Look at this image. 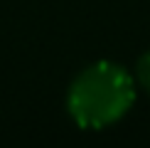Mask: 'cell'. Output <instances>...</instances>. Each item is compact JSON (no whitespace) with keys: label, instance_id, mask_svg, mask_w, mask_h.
I'll use <instances>...</instances> for the list:
<instances>
[{"label":"cell","instance_id":"6da1fadb","mask_svg":"<svg viewBox=\"0 0 150 148\" xmlns=\"http://www.w3.org/2000/svg\"><path fill=\"white\" fill-rule=\"evenodd\" d=\"M133 99L130 74L113 62H96L74 79L67 106L81 128H106L130 109Z\"/></svg>","mask_w":150,"mask_h":148},{"label":"cell","instance_id":"7a4b0ae2","mask_svg":"<svg viewBox=\"0 0 150 148\" xmlns=\"http://www.w3.org/2000/svg\"><path fill=\"white\" fill-rule=\"evenodd\" d=\"M138 77H140V82H143V86L150 91V52L143 57L140 62H138Z\"/></svg>","mask_w":150,"mask_h":148}]
</instances>
